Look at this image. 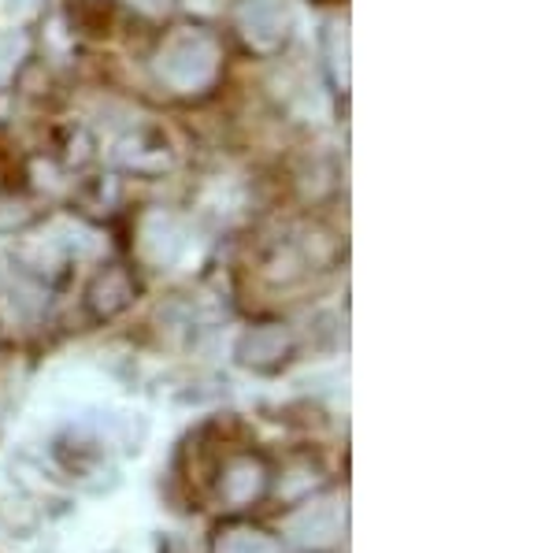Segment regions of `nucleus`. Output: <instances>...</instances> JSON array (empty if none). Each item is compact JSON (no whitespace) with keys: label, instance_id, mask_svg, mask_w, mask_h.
I'll list each match as a JSON object with an SVG mask.
<instances>
[{"label":"nucleus","instance_id":"1","mask_svg":"<svg viewBox=\"0 0 556 553\" xmlns=\"http://www.w3.org/2000/svg\"><path fill=\"white\" fill-rule=\"evenodd\" d=\"M345 531V510L338 498H316V502H304L298 513L286 516V535H290L298 546L308 550H327L342 539Z\"/></svg>","mask_w":556,"mask_h":553},{"label":"nucleus","instance_id":"2","mask_svg":"<svg viewBox=\"0 0 556 553\" xmlns=\"http://www.w3.org/2000/svg\"><path fill=\"white\" fill-rule=\"evenodd\" d=\"M267 487V468L260 465L256 457H235L227 468H223V479H219V494L227 498L235 510L241 505L256 502Z\"/></svg>","mask_w":556,"mask_h":553},{"label":"nucleus","instance_id":"3","mask_svg":"<svg viewBox=\"0 0 556 553\" xmlns=\"http://www.w3.org/2000/svg\"><path fill=\"white\" fill-rule=\"evenodd\" d=\"M286 353H290V335H286L282 327L253 331V335H245V342H241V361L260 372H271L278 361H286Z\"/></svg>","mask_w":556,"mask_h":553},{"label":"nucleus","instance_id":"4","mask_svg":"<svg viewBox=\"0 0 556 553\" xmlns=\"http://www.w3.org/2000/svg\"><path fill=\"white\" fill-rule=\"evenodd\" d=\"M130 298H134V287L127 282V275L115 272V267H108L101 279L93 282V290H89V301H93V309L101 312V316H112V312H119Z\"/></svg>","mask_w":556,"mask_h":553},{"label":"nucleus","instance_id":"5","mask_svg":"<svg viewBox=\"0 0 556 553\" xmlns=\"http://www.w3.org/2000/svg\"><path fill=\"white\" fill-rule=\"evenodd\" d=\"M215 553H278V542L256 528H227L215 539Z\"/></svg>","mask_w":556,"mask_h":553},{"label":"nucleus","instance_id":"6","mask_svg":"<svg viewBox=\"0 0 556 553\" xmlns=\"http://www.w3.org/2000/svg\"><path fill=\"white\" fill-rule=\"evenodd\" d=\"M15 398H20V376H15V368H4L0 372V427H4L8 413H12Z\"/></svg>","mask_w":556,"mask_h":553}]
</instances>
